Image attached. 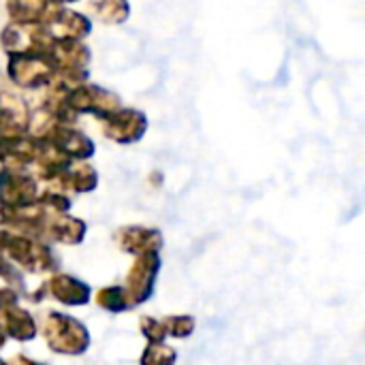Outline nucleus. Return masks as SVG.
I'll list each match as a JSON object with an SVG mask.
<instances>
[{"label":"nucleus","mask_w":365,"mask_h":365,"mask_svg":"<svg viewBox=\"0 0 365 365\" xmlns=\"http://www.w3.org/2000/svg\"><path fill=\"white\" fill-rule=\"evenodd\" d=\"M0 259L9 261L26 274H51L58 269V259L51 246L34 235L0 225Z\"/></svg>","instance_id":"1"},{"label":"nucleus","mask_w":365,"mask_h":365,"mask_svg":"<svg viewBox=\"0 0 365 365\" xmlns=\"http://www.w3.org/2000/svg\"><path fill=\"white\" fill-rule=\"evenodd\" d=\"M41 334L49 351L58 355L77 357V355H83L90 346L88 327L79 319L56 312V310L45 312L43 323H41Z\"/></svg>","instance_id":"2"},{"label":"nucleus","mask_w":365,"mask_h":365,"mask_svg":"<svg viewBox=\"0 0 365 365\" xmlns=\"http://www.w3.org/2000/svg\"><path fill=\"white\" fill-rule=\"evenodd\" d=\"M160 255L158 252H145L135 257V263L130 265L128 274H126V282H124V291H126V299L130 310L145 304L156 289V276L160 272Z\"/></svg>","instance_id":"3"},{"label":"nucleus","mask_w":365,"mask_h":365,"mask_svg":"<svg viewBox=\"0 0 365 365\" xmlns=\"http://www.w3.org/2000/svg\"><path fill=\"white\" fill-rule=\"evenodd\" d=\"M51 297L56 299L58 304L62 306H68V308H79V306H86L90 304L92 299V289L90 284H86L83 280L75 278V276H68V274H53L49 276L43 287L30 295V302L38 304L43 297Z\"/></svg>","instance_id":"4"},{"label":"nucleus","mask_w":365,"mask_h":365,"mask_svg":"<svg viewBox=\"0 0 365 365\" xmlns=\"http://www.w3.org/2000/svg\"><path fill=\"white\" fill-rule=\"evenodd\" d=\"M38 188L30 175L17 171H2L0 173V207H26L36 203Z\"/></svg>","instance_id":"5"},{"label":"nucleus","mask_w":365,"mask_h":365,"mask_svg":"<svg viewBox=\"0 0 365 365\" xmlns=\"http://www.w3.org/2000/svg\"><path fill=\"white\" fill-rule=\"evenodd\" d=\"M115 246L133 257L145 255V252H160L165 246V237L154 227H122L113 233Z\"/></svg>","instance_id":"6"},{"label":"nucleus","mask_w":365,"mask_h":365,"mask_svg":"<svg viewBox=\"0 0 365 365\" xmlns=\"http://www.w3.org/2000/svg\"><path fill=\"white\" fill-rule=\"evenodd\" d=\"M86 222L71 216V214H56L49 212L47 220H45V229H43V240L56 242V244H64V246H77L83 242L86 237Z\"/></svg>","instance_id":"7"},{"label":"nucleus","mask_w":365,"mask_h":365,"mask_svg":"<svg viewBox=\"0 0 365 365\" xmlns=\"http://www.w3.org/2000/svg\"><path fill=\"white\" fill-rule=\"evenodd\" d=\"M0 325L6 334V338H13L17 342H30L38 334L34 317L28 310L19 308V304L0 310Z\"/></svg>","instance_id":"8"},{"label":"nucleus","mask_w":365,"mask_h":365,"mask_svg":"<svg viewBox=\"0 0 365 365\" xmlns=\"http://www.w3.org/2000/svg\"><path fill=\"white\" fill-rule=\"evenodd\" d=\"M94 302H96V306L101 310L111 312V314H120V312L130 310L128 299H126V291H124V287H118V284H111V287L101 289L96 293Z\"/></svg>","instance_id":"9"},{"label":"nucleus","mask_w":365,"mask_h":365,"mask_svg":"<svg viewBox=\"0 0 365 365\" xmlns=\"http://www.w3.org/2000/svg\"><path fill=\"white\" fill-rule=\"evenodd\" d=\"M178 351L167 342H150L139 357V365H175Z\"/></svg>","instance_id":"10"},{"label":"nucleus","mask_w":365,"mask_h":365,"mask_svg":"<svg viewBox=\"0 0 365 365\" xmlns=\"http://www.w3.org/2000/svg\"><path fill=\"white\" fill-rule=\"evenodd\" d=\"M163 325L167 329V338H175V340H186L197 329V321L190 314H171V317H165L163 319Z\"/></svg>","instance_id":"11"},{"label":"nucleus","mask_w":365,"mask_h":365,"mask_svg":"<svg viewBox=\"0 0 365 365\" xmlns=\"http://www.w3.org/2000/svg\"><path fill=\"white\" fill-rule=\"evenodd\" d=\"M139 329L141 336L150 342H165L167 340V329L163 325V319H154V317H141L139 319Z\"/></svg>","instance_id":"12"},{"label":"nucleus","mask_w":365,"mask_h":365,"mask_svg":"<svg viewBox=\"0 0 365 365\" xmlns=\"http://www.w3.org/2000/svg\"><path fill=\"white\" fill-rule=\"evenodd\" d=\"M0 278H2L11 289H15L17 293L24 289V276H21V272H19L15 265H11L9 261H4V259H0Z\"/></svg>","instance_id":"13"},{"label":"nucleus","mask_w":365,"mask_h":365,"mask_svg":"<svg viewBox=\"0 0 365 365\" xmlns=\"http://www.w3.org/2000/svg\"><path fill=\"white\" fill-rule=\"evenodd\" d=\"M6 365H45V364H38V361H32V359H28L26 355H15L11 361Z\"/></svg>","instance_id":"14"},{"label":"nucleus","mask_w":365,"mask_h":365,"mask_svg":"<svg viewBox=\"0 0 365 365\" xmlns=\"http://www.w3.org/2000/svg\"><path fill=\"white\" fill-rule=\"evenodd\" d=\"M6 344V334H4V329H2V325H0V349Z\"/></svg>","instance_id":"15"},{"label":"nucleus","mask_w":365,"mask_h":365,"mask_svg":"<svg viewBox=\"0 0 365 365\" xmlns=\"http://www.w3.org/2000/svg\"><path fill=\"white\" fill-rule=\"evenodd\" d=\"M0 365H6V364H4V361H2V359H0Z\"/></svg>","instance_id":"16"}]
</instances>
